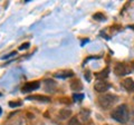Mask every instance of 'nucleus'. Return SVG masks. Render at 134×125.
Segmentation results:
<instances>
[{"label": "nucleus", "mask_w": 134, "mask_h": 125, "mask_svg": "<svg viewBox=\"0 0 134 125\" xmlns=\"http://www.w3.org/2000/svg\"><path fill=\"white\" fill-rule=\"evenodd\" d=\"M111 117L119 123H122V124L127 123L130 120V112L127 106L125 104H122V105L115 107L111 113Z\"/></svg>", "instance_id": "nucleus-1"}, {"label": "nucleus", "mask_w": 134, "mask_h": 125, "mask_svg": "<svg viewBox=\"0 0 134 125\" xmlns=\"http://www.w3.org/2000/svg\"><path fill=\"white\" fill-rule=\"evenodd\" d=\"M117 101V96L114 94H103L98 97V104L99 106L104 110H108L112 107Z\"/></svg>", "instance_id": "nucleus-2"}, {"label": "nucleus", "mask_w": 134, "mask_h": 125, "mask_svg": "<svg viewBox=\"0 0 134 125\" xmlns=\"http://www.w3.org/2000/svg\"><path fill=\"white\" fill-rule=\"evenodd\" d=\"M114 73L117 75V76H124L130 73V69L126 65L124 64H116L114 67Z\"/></svg>", "instance_id": "nucleus-3"}, {"label": "nucleus", "mask_w": 134, "mask_h": 125, "mask_svg": "<svg viewBox=\"0 0 134 125\" xmlns=\"http://www.w3.org/2000/svg\"><path fill=\"white\" fill-rule=\"evenodd\" d=\"M94 88L96 92H98V93H104V92H106L110 88V84L105 81H97L94 85Z\"/></svg>", "instance_id": "nucleus-4"}, {"label": "nucleus", "mask_w": 134, "mask_h": 125, "mask_svg": "<svg viewBox=\"0 0 134 125\" xmlns=\"http://www.w3.org/2000/svg\"><path fill=\"white\" fill-rule=\"evenodd\" d=\"M39 86H40L39 82H31V83H27V84H25V85L23 86L21 92H24V93H28V92L36 90Z\"/></svg>", "instance_id": "nucleus-5"}, {"label": "nucleus", "mask_w": 134, "mask_h": 125, "mask_svg": "<svg viewBox=\"0 0 134 125\" xmlns=\"http://www.w3.org/2000/svg\"><path fill=\"white\" fill-rule=\"evenodd\" d=\"M122 85L125 89L127 92H134V81L131 79V78H126V79H124Z\"/></svg>", "instance_id": "nucleus-6"}, {"label": "nucleus", "mask_w": 134, "mask_h": 125, "mask_svg": "<svg viewBox=\"0 0 134 125\" xmlns=\"http://www.w3.org/2000/svg\"><path fill=\"white\" fill-rule=\"evenodd\" d=\"M70 115H72V111L69 110V108H63V110L59 111V113H58V116H59L60 120H66L70 117Z\"/></svg>", "instance_id": "nucleus-7"}, {"label": "nucleus", "mask_w": 134, "mask_h": 125, "mask_svg": "<svg viewBox=\"0 0 134 125\" xmlns=\"http://www.w3.org/2000/svg\"><path fill=\"white\" fill-rule=\"evenodd\" d=\"M27 99H35V101H39V102H46V103L50 102V98H49V97L43 96V95H31V96L27 97Z\"/></svg>", "instance_id": "nucleus-8"}, {"label": "nucleus", "mask_w": 134, "mask_h": 125, "mask_svg": "<svg viewBox=\"0 0 134 125\" xmlns=\"http://www.w3.org/2000/svg\"><path fill=\"white\" fill-rule=\"evenodd\" d=\"M73 75L74 74H73L72 70H63V72L57 73L55 76L58 77V78H67V77H72Z\"/></svg>", "instance_id": "nucleus-9"}, {"label": "nucleus", "mask_w": 134, "mask_h": 125, "mask_svg": "<svg viewBox=\"0 0 134 125\" xmlns=\"http://www.w3.org/2000/svg\"><path fill=\"white\" fill-rule=\"evenodd\" d=\"M70 88H72L73 90H76V92L77 90H82L83 85L78 79H76V81H73L72 83H70Z\"/></svg>", "instance_id": "nucleus-10"}, {"label": "nucleus", "mask_w": 134, "mask_h": 125, "mask_svg": "<svg viewBox=\"0 0 134 125\" xmlns=\"http://www.w3.org/2000/svg\"><path fill=\"white\" fill-rule=\"evenodd\" d=\"M90 117V112L87 110H82L79 112V115H78V118H81L83 122H87Z\"/></svg>", "instance_id": "nucleus-11"}, {"label": "nucleus", "mask_w": 134, "mask_h": 125, "mask_svg": "<svg viewBox=\"0 0 134 125\" xmlns=\"http://www.w3.org/2000/svg\"><path fill=\"white\" fill-rule=\"evenodd\" d=\"M6 125H26V121H25L24 117H18V118H15L14 121L7 123Z\"/></svg>", "instance_id": "nucleus-12"}, {"label": "nucleus", "mask_w": 134, "mask_h": 125, "mask_svg": "<svg viewBox=\"0 0 134 125\" xmlns=\"http://www.w3.org/2000/svg\"><path fill=\"white\" fill-rule=\"evenodd\" d=\"M68 125H82V123L79 122V118H78V117L74 116V117H72V118L69 120Z\"/></svg>", "instance_id": "nucleus-13"}, {"label": "nucleus", "mask_w": 134, "mask_h": 125, "mask_svg": "<svg viewBox=\"0 0 134 125\" xmlns=\"http://www.w3.org/2000/svg\"><path fill=\"white\" fill-rule=\"evenodd\" d=\"M93 18L94 19H96V20H100V21H102V20H105V16H104L103 14H95L94 16H93Z\"/></svg>", "instance_id": "nucleus-14"}, {"label": "nucleus", "mask_w": 134, "mask_h": 125, "mask_svg": "<svg viewBox=\"0 0 134 125\" xmlns=\"http://www.w3.org/2000/svg\"><path fill=\"white\" fill-rule=\"evenodd\" d=\"M74 98H75V101H77V102H81L82 101V99L84 98V95L83 94H75L74 95Z\"/></svg>", "instance_id": "nucleus-15"}, {"label": "nucleus", "mask_w": 134, "mask_h": 125, "mask_svg": "<svg viewBox=\"0 0 134 125\" xmlns=\"http://www.w3.org/2000/svg\"><path fill=\"white\" fill-rule=\"evenodd\" d=\"M20 102H10L9 103V106L10 107H17V106H20Z\"/></svg>", "instance_id": "nucleus-16"}, {"label": "nucleus", "mask_w": 134, "mask_h": 125, "mask_svg": "<svg viewBox=\"0 0 134 125\" xmlns=\"http://www.w3.org/2000/svg\"><path fill=\"white\" fill-rule=\"evenodd\" d=\"M29 47V43H25V44H23L21 46L19 47V49L20 50H24V49H27Z\"/></svg>", "instance_id": "nucleus-17"}, {"label": "nucleus", "mask_w": 134, "mask_h": 125, "mask_svg": "<svg viewBox=\"0 0 134 125\" xmlns=\"http://www.w3.org/2000/svg\"><path fill=\"white\" fill-rule=\"evenodd\" d=\"M15 55H16V52H14V53H10L9 55H7V56H3V57H2V59H7V58L12 57V56H15Z\"/></svg>", "instance_id": "nucleus-18"}, {"label": "nucleus", "mask_w": 134, "mask_h": 125, "mask_svg": "<svg viewBox=\"0 0 134 125\" xmlns=\"http://www.w3.org/2000/svg\"><path fill=\"white\" fill-rule=\"evenodd\" d=\"M127 125H134V120L132 121V122H130V124H127Z\"/></svg>", "instance_id": "nucleus-19"}, {"label": "nucleus", "mask_w": 134, "mask_h": 125, "mask_svg": "<svg viewBox=\"0 0 134 125\" xmlns=\"http://www.w3.org/2000/svg\"><path fill=\"white\" fill-rule=\"evenodd\" d=\"M1 112H2V111H1V108H0V115H1Z\"/></svg>", "instance_id": "nucleus-20"}, {"label": "nucleus", "mask_w": 134, "mask_h": 125, "mask_svg": "<svg viewBox=\"0 0 134 125\" xmlns=\"http://www.w3.org/2000/svg\"><path fill=\"white\" fill-rule=\"evenodd\" d=\"M133 70H134V64H133Z\"/></svg>", "instance_id": "nucleus-21"}, {"label": "nucleus", "mask_w": 134, "mask_h": 125, "mask_svg": "<svg viewBox=\"0 0 134 125\" xmlns=\"http://www.w3.org/2000/svg\"><path fill=\"white\" fill-rule=\"evenodd\" d=\"M133 101H134V96H133Z\"/></svg>", "instance_id": "nucleus-22"}, {"label": "nucleus", "mask_w": 134, "mask_h": 125, "mask_svg": "<svg viewBox=\"0 0 134 125\" xmlns=\"http://www.w3.org/2000/svg\"><path fill=\"white\" fill-rule=\"evenodd\" d=\"M133 29H134V27H133Z\"/></svg>", "instance_id": "nucleus-23"}]
</instances>
